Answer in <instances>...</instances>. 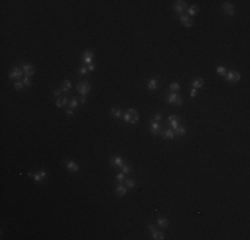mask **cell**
Masks as SVG:
<instances>
[{
	"instance_id": "cell-1",
	"label": "cell",
	"mask_w": 250,
	"mask_h": 240,
	"mask_svg": "<svg viewBox=\"0 0 250 240\" xmlns=\"http://www.w3.org/2000/svg\"><path fill=\"white\" fill-rule=\"evenodd\" d=\"M165 100H166V103H169V104H176V105H178V107L184 104V100H182V98L178 95L177 92L168 93L166 98H165Z\"/></svg>"
},
{
	"instance_id": "cell-2",
	"label": "cell",
	"mask_w": 250,
	"mask_h": 240,
	"mask_svg": "<svg viewBox=\"0 0 250 240\" xmlns=\"http://www.w3.org/2000/svg\"><path fill=\"white\" fill-rule=\"evenodd\" d=\"M186 9H188L186 1H184V0H177V1H173V11H174L176 14H178L180 16H181L184 12H186Z\"/></svg>"
},
{
	"instance_id": "cell-3",
	"label": "cell",
	"mask_w": 250,
	"mask_h": 240,
	"mask_svg": "<svg viewBox=\"0 0 250 240\" xmlns=\"http://www.w3.org/2000/svg\"><path fill=\"white\" fill-rule=\"evenodd\" d=\"M76 91L79 93H81V96H86L91 92V84L88 81H79L76 84Z\"/></svg>"
},
{
	"instance_id": "cell-4",
	"label": "cell",
	"mask_w": 250,
	"mask_h": 240,
	"mask_svg": "<svg viewBox=\"0 0 250 240\" xmlns=\"http://www.w3.org/2000/svg\"><path fill=\"white\" fill-rule=\"evenodd\" d=\"M225 80L226 81H230V83H238L239 80H241V75H239V72H237V71H229V72L225 73Z\"/></svg>"
},
{
	"instance_id": "cell-5",
	"label": "cell",
	"mask_w": 250,
	"mask_h": 240,
	"mask_svg": "<svg viewBox=\"0 0 250 240\" xmlns=\"http://www.w3.org/2000/svg\"><path fill=\"white\" fill-rule=\"evenodd\" d=\"M64 164H65L67 169L71 171V172H73V174H76V172H79V169H80V167H79V164L76 162H73V160H69V159H65L64 160Z\"/></svg>"
},
{
	"instance_id": "cell-6",
	"label": "cell",
	"mask_w": 250,
	"mask_h": 240,
	"mask_svg": "<svg viewBox=\"0 0 250 240\" xmlns=\"http://www.w3.org/2000/svg\"><path fill=\"white\" fill-rule=\"evenodd\" d=\"M21 70H23V72H24V76L32 78V76L35 75V68H33V66L29 64V63H24L23 66H21Z\"/></svg>"
},
{
	"instance_id": "cell-7",
	"label": "cell",
	"mask_w": 250,
	"mask_h": 240,
	"mask_svg": "<svg viewBox=\"0 0 250 240\" xmlns=\"http://www.w3.org/2000/svg\"><path fill=\"white\" fill-rule=\"evenodd\" d=\"M23 75H24V72H23L21 68H19V67H13V68L11 70V72L8 73V78L9 79H17V80H19Z\"/></svg>"
},
{
	"instance_id": "cell-8",
	"label": "cell",
	"mask_w": 250,
	"mask_h": 240,
	"mask_svg": "<svg viewBox=\"0 0 250 240\" xmlns=\"http://www.w3.org/2000/svg\"><path fill=\"white\" fill-rule=\"evenodd\" d=\"M168 122H169L170 124V128H172L173 131H176L178 128V125H180V118L176 115H169L168 116Z\"/></svg>"
},
{
	"instance_id": "cell-9",
	"label": "cell",
	"mask_w": 250,
	"mask_h": 240,
	"mask_svg": "<svg viewBox=\"0 0 250 240\" xmlns=\"http://www.w3.org/2000/svg\"><path fill=\"white\" fill-rule=\"evenodd\" d=\"M45 179H47V171H44V169L36 171L33 174V180L36 183H43Z\"/></svg>"
},
{
	"instance_id": "cell-10",
	"label": "cell",
	"mask_w": 250,
	"mask_h": 240,
	"mask_svg": "<svg viewBox=\"0 0 250 240\" xmlns=\"http://www.w3.org/2000/svg\"><path fill=\"white\" fill-rule=\"evenodd\" d=\"M222 9H224V12L227 15V16H233L234 12H236L234 6L232 3H229V1H225V3L222 4Z\"/></svg>"
},
{
	"instance_id": "cell-11",
	"label": "cell",
	"mask_w": 250,
	"mask_h": 240,
	"mask_svg": "<svg viewBox=\"0 0 250 240\" xmlns=\"http://www.w3.org/2000/svg\"><path fill=\"white\" fill-rule=\"evenodd\" d=\"M180 21H181V24L184 27H186V28H190V27H193V19L189 18L188 15H181L180 16Z\"/></svg>"
},
{
	"instance_id": "cell-12",
	"label": "cell",
	"mask_w": 250,
	"mask_h": 240,
	"mask_svg": "<svg viewBox=\"0 0 250 240\" xmlns=\"http://www.w3.org/2000/svg\"><path fill=\"white\" fill-rule=\"evenodd\" d=\"M150 133L154 136L161 133V124H160V122H150Z\"/></svg>"
},
{
	"instance_id": "cell-13",
	"label": "cell",
	"mask_w": 250,
	"mask_h": 240,
	"mask_svg": "<svg viewBox=\"0 0 250 240\" xmlns=\"http://www.w3.org/2000/svg\"><path fill=\"white\" fill-rule=\"evenodd\" d=\"M160 135L162 136V139H169V140H173L176 137V132L172 130V128H166V130L161 131Z\"/></svg>"
},
{
	"instance_id": "cell-14",
	"label": "cell",
	"mask_w": 250,
	"mask_h": 240,
	"mask_svg": "<svg viewBox=\"0 0 250 240\" xmlns=\"http://www.w3.org/2000/svg\"><path fill=\"white\" fill-rule=\"evenodd\" d=\"M128 113L130 115V123L129 124H136V123L138 122V119H140V116H138V112L135 110V108H128Z\"/></svg>"
},
{
	"instance_id": "cell-15",
	"label": "cell",
	"mask_w": 250,
	"mask_h": 240,
	"mask_svg": "<svg viewBox=\"0 0 250 240\" xmlns=\"http://www.w3.org/2000/svg\"><path fill=\"white\" fill-rule=\"evenodd\" d=\"M109 164H110V167H120L121 168L124 165V160H123V157H120V156H112L109 160Z\"/></svg>"
},
{
	"instance_id": "cell-16",
	"label": "cell",
	"mask_w": 250,
	"mask_h": 240,
	"mask_svg": "<svg viewBox=\"0 0 250 240\" xmlns=\"http://www.w3.org/2000/svg\"><path fill=\"white\" fill-rule=\"evenodd\" d=\"M69 104V98L68 96H63V98H57L56 99V107L57 108H63V107H67Z\"/></svg>"
},
{
	"instance_id": "cell-17",
	"label": "cell",
	"mask_w": 250,
	"mask_h": 240,
	"mask_svg": "<svg viewBox=\"0 0 250 240\" xmlns=\"http://www.w3.org/2000/svg\"><path fill=\"white\" fill-rule=\"evenodd\" d=\"M71 88H72V83H71V80L65 79V80L61 81V84H60V90L63 91V92L68 93L69 91H71Z\"/></svg>"
},
{
	"instance_id": "cell-18",
	"label": "cell",
	"mask_w": 250,
	"mask_h": 240,
	"mask_svg": "<svg viewBox=\"0 0 250 240\" xmlns=\"http://www.w3.org/2000/svg\"><path fill=\"white\" fill-rule=\"evenodd\" d=\"M116 194H117L118 196H125V195L128 194V188L125 187V185H123V183H118V184L116 185Z\"/></svg>"
},
{
	"instance_id": "cell-19",
	"label": "cell",
	"mask_w": 250,
	"mask_h": 240,
	"mask_svg": "<svg viewBox=\"0 0 250 240\" xmlns=\"http://www.w3.org/2000/svg\"><path fill=\"white\" fill-rule=\"evenodd\" d=\"M192 87L195 88V90L202 88V87H204V79H202V78H195L194 80L192 81Z\"/></svg>"
},
{
	"instance_id": "cell-20",
	"label": "cell",
	"mask_w": 250,
	"mask_h": 240,
	"mask_svg": "<svg viewBox=\"0 0 250 240\" xmlns=\"http://www.w3.org/2000/svg\"><path fill=\"white\" fill-rule=\"evenodd\" d=\"M110 116L115 119H120L123 116V111L120 110L118 107H112L110 108Z\"/></svg>"
},
{
	"instance_id": "cell-21",
	"label": "cell",
	"mask_w": 250,
	"mask_h": 240,
	"mask_svg": "<svg viewBox=\"0 0 250 240\" xmlns=\"http://www.w3.org/2000/svg\"><path fill=\"white\" fill-rule=\"evenodd\" d=\"M147 88L149 91H156L158 88V80H157V79H150V80L148 81Z\"/></svg>"
},
{
	"instance_id": "cell-22",
	"label": "cell",
	"mask_w": 250,
	"mask_h": 240,
	"mask_svg": "<svg viewBox=\"0 0 250 240\" xmlns=\"http://www.w3.org/2000/svg\"><path fill=\"white\" fill-rule=\"evenodd\" d=\"M197 12H198V7L197 6H190V7H188V9H186V14H188L189 18H193Z\"/></svg>"
},
{
	"instance_id": "cell-23",
	"label": "cell",
	"mask_w": 250,
	"mask_h": 240,
	"mask_svg": "<svg viewBox=\"0 0 250 240\" xmlns=\"http://www.w3.org/2000/svg\"><path fill=\"white\" fill-rule=\"evenodd\" d=\"M152 239L153 240H164L165 239V235L162 234L161 231H157V229H156L154 232H152Z\"/></svg>"
},
{
	"instance_id": "cell-24",
	"label": "cell",
	"mask_w": 250,
	"mask_h": 240,
	"mask_svg": "<svg viewBox=\"0 0 250 240\" xmlns=\"http://www.w3.org/2000/svg\"><path fill=\"white\" fill-rule=\"evenodd\" d=\"M169 219H166V217H158L157 219V224L160 227H164V228H166L168 226H169Z\"/></svg>"
},
{
	"instance_id": "cell-25",
	"label": "cell",
	"mask_w": 250,
	"mask_h": 240,
	"mask_svg": "<svg viewBox=\"0 0 250 240\" xmlns=\"http://www.w3.org/2000/svg\"><path fill=\"white\" fill-rule=\"evenodd\" d=\"M124 184H125V187H127L128 189H132V188L136 187V180H133V179H125V180H124Z\"/></svg>"
},
{
	"instance_id": "cell-26",
	"label": "cell",
	"mask_w": 250,
	"mask_h": 240,
	"mask_svg": "<svg viewBox=\"0 0 250 240\" xmlns=\"http://www.w3.org/2000/svg\"><path fill=\"white\" fill-rule=\"evenodd\" d=\"M93 51H91V49H86V51H84L83 53H81V60L83 59H93Z\"/></svg>"
},
{
	"instance_id": "cell-27",
	"label": "cell",
	"mask_w": 250,
	"mask_h": 240,
	"mask_svg": "<svg viewBox=\"0 0 250 240\" xmlns=\"http://www.w3.org/2000/svg\"><path fill=\"white\" fill-rule=\"evenodd\" d=\"M169 90L172 91V92H178V91L181 90V85H180V83L174 81V83H172V84L169 85Z\"/></svg>"
},
{
	"instance_id": "cell-28",
	"label": "cell",
	"mask_w": 250,
	"mask_h": 240,
	"mask_svg": "<svg viewBox=\"0 0 250 240\" xmlns=\"http://www.w3.org/2000/svg\"><path fill=\"white\" fill-rule=\"evenodd\" d=\"M176 132V135H178V136H185L186 135V128L184 127V125H178V128L174 131Z\"/></svg>"
},
{
	"instance_id": "cell-29",
	"label": "cell",
	"mask_w": 250,
	"mask_h": 240,
	"mask_svg": "<svg viewBox=\"0 0 250 240\" xmlns=\"http://www.w3.org/2000/svg\"><path fill=\"white\" fill-rule=\"evenodd\" d=\"M69 108H72V110H75V108H77L79 107V100H77V98H72L71 100H69Z\"/></svg>"
},
{
	"instance_id": "cell-30",
	"label": "cell",
	"mask_w": 250,
	"mask_h": 240,
	"mask_svg": "<svg viewBox=\"0 0 250 240\" xmlns=\"http://www.w3.org/2000/svg\"><path fill=\"white\" fill-rule=\"evenodd\" d=\"M130 171H132V167H130L128 163H124V165L121 167V172L125 174V175H128V174H130Z\"/></svg>"
},
{
	"instance_id": "cell-31",
	"label": "cell",
	"mask_w": 250,
	"mask_h": 240,
	"mask_svg": "<svg viewBox=\"0 0 250 240\" xmlns=\"http://www.w3.org/2000/svg\"><path fill=\"white\" fill-rule=\"evenodd\" d=\"M77 72H79V75H81V76H85L86 73L89 72L88 71V68H86V67H84V66H80L77 68Z\"/></svg>"
},
{
	"instance_id": "cell-32",
	"label": "cell",
	"mask_w": 250,
	"mask_h": 240,
	"mask_svg": "<svg viewBox=\"0 0 250 240\" xmlns=\"http://www.w3.org/2000/svg\"><path fill=\"white\" fill-rule=\"evenodd\" d=\"M23 88H24V83H23V81H20V80L15 81V90H16V91H21Z\"/></svg>"
},
{
	"instance_id": "cell-33",
	"label": "cell",
	"mask_w": 250,
	"mask_h": 240,
	"mask_svg": "<svg viewBox=\"0 0 250 240\" xmlns=\"http://www.w3.org/2000/svg\"><path fill=\"white\" fill-rule=\"evenodd\" d=\"M116 182L117 183H123L124 180H125V174H123V172H118L117 175H116Z\"/></svg>"
},
{
	"instance_id": "cell-34",
	"label": "cell",
	"mask_w": 250,
	"mask_h": 240,
	"mask_svg": "<svg viewBox=\"0 0 250 240\" xmlns=\"http://www.w3.org/2000/svg\"><path fill=\"white\" fill-rule=\"evenodd\" d=\"M217 73H218L220 76H225V73H226L225 67L224 66H218V67H217Z\"/></svg>"
},
{
	"instance_id": "cell-35",
	"label": "cell",
	"mask_w": 250,
	"mask_h": 240,
	"mask_svg": "<svg viewBox=\"0 0 250 240\" xmlns=\"http://www.w3.org/2000/svg\"><path fill=\"white\" fill-rule=\"evenodd\" d=\"M21 81H23L24 85H27V87H31L32 85V80H31V78H28V76H24Z\"/></svg>"
},
{
	"instance_id": "cell-36",
	"label": "cell",
	"mask_w": 250,
	"mask_h": 240,
	"mask_svg": "<svg viewBox=\"0 0 250 240\" xmlns=\"http://www.w3.org/2000/svg\"><path fill=\"white\" fill-rule=\"evenodd\" d=\"M123 119H124V122L127 123V124H129L130 123V115L128 113V111H125V113H123Z\"/></svg>"
},
{
	"instance_id": "cell-37",
	"label": "cell",
	"mask_w": 250,
	"mask_h": 240,
	"mask_svg": "<svg viewBox=\"0 0 250 240\" xmlns=\"http://www.w3.org/2000/svg\"><path fill=\"white\" fill-rule=\"evenodd\" d=\"M162 119V115L160 112H157V113H154V115H153V118H152V122H160V120H161Z\"/></svg>"
},
{
	"instance_id": "cell-38",
	"label": "cell",
	"mask_w": 250,
	"mask_h": 240,
	"mask_svg": "<svg viewBox=\"0 0 250 240\" xmlns=\"http://www.w3.org/2000/svg\"><path fill=\"white\" fill-rule=\"evenodd\" d=\"M61 92H63V91H61L60 88H56V90L53 91V96H55L56 99H57V98H60V96H61Z\"/></svg>"
},
{
	"instance_id": "cell-39",
	"label": "cell",
	"mask_w": 250,
	"mask_h": 240,
	"mask_svg": "<svg viewBox=\"0 0 250 240\" xmlns=\"http://www.w3.org/2000/svg\"><path fill=\"white\" fill-rule=\"evenodd\" d=\"M86 68H88L89 72H93V71H96V64H95V63L88 64V66H86Z\"/></svg>"
},
{
	"instance_id": "cell-40",
	"label": "cell",
	"mask_w": 250,
	"mask_h": 240,
	"mask_svg": "<svg viewBox=\"0 0 250 240\" xmlns=\"http://www.w3.org/2000/svg\"><path fill=\"white\" fill-rule=\"evenodd\" d=\"M65 113L68 116H73V115H75V111H73L72 108H68V110H65Z\"/></svg>"
},
{
	"instance_id": "cell-41",
	"label": "cell",
	"mask_w": 250,
	"mask_h": 240,
	"mask_svg": "<svg viewBox=\"0 0 250 240\" xmlns=\"http://www.w3.org/2000/svg\"><path fill=\"white\" fill-rule=\"evenodd\" d=\"M148 229H149V232L152 234V232H154L157 228L154 227V224H148Z\"/></svg>"
},
{
	"instance_id": "cell-42",
	"label": "cell",
	"mask_w": 250,
	"mask_h": 240,
	"mask_svg": "<svg viewBox=\"0 0 250 240\" xmlns=\"http://www.w3.org/2000/svg\"><path fill=\"white\" fill-rule=\"evenodd\" d=\"M195 95H197V90H195V88H192V91H190V96H192V98H195Z\"/></svg>"
},
{
	"instance_id": "cell-43",
	"label": "cell",
	"mask_w": 250,
	"mask_h": 240,
	"mask_svg": "<svg viewBox=\"0 0 250 240\" xmlns=\"http://www.w3.org/2000/svg\"><path fill=\"white\" fill-rule=\"evenodd\" d=\"M80 101H81V104H84V103H85V101H86V96H81Z\"/></svg>"
},
{
	"instance_id": "cell-44",
	"label": "cell",
	"mask_w": 250,
	"mask_h": 240,
	"mask_svg": "<svg viewBox=\"0 0 250 240\" xmlns=\"http://www.w3.org/2000/svg\"><path fill=\"white\" fill-rule=\"evenodd\" d=\"M33 174H35V172H32V171H28V172H27L28 177H33Z\"/></svg>"
}]
</instances>
